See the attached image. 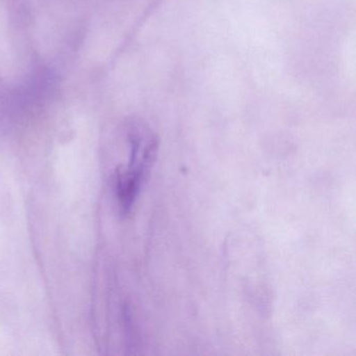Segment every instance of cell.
I'll use <instances>...</instances> for the list:
<instances>
[{"label": "cell", "instance_id": "6da1fadb", "mask_svg": "<svg viewBox=\"0 0 356 356\" xmlns=\"http://www.w3.org/2000/svg\"><path fill=\"white\" fill-rule=\"evenodd\" d=\"M131 153L126 168L118 172L116 193L120 207L129 212L134 205L147 175L157 157L159 140L143 124H135L129 133Z\"/></svg>", "mask_w": 356, "mask_h": 356}]
</instances>
